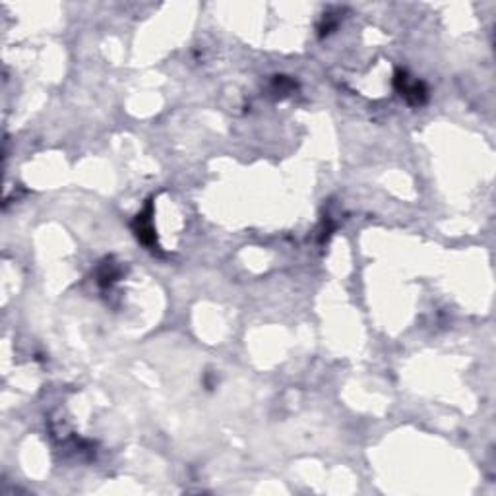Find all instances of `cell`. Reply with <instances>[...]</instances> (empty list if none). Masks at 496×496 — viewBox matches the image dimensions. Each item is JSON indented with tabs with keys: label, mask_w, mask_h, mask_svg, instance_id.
I'll use <instances>...</instances> for the list:
<instances>
[{
	"label": "cell",
	"mask_w": 496,
	"mask_h": 496,
	"mask_svg": "<svg viewBox=\"0 0 496 496\" xmlns=\"http://www.w3.org/2000/svg\"><path fill=\"white\" fill-rule=\"evenodd\" d=\"M395 84H397L402 95H405V99L409 101L411 105H421L426 99L425 85L421 84V82H409V78H407L405 72H397Z\"/></svg>",
	"instance_id": "cell-1"
}]
</instances>
